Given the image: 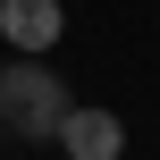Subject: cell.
I'll return each mask as SVG.
<instances>
[{"label": "cell", "mask_w": 160, "mask_h": 160, "mask_svg": "<svg viewBox=\"0 0 160 160\" xmlns=\"http://www.w3.org/2000/svg\"><path fill=\"white\" fill-rule=\"evenodd\" d=\"M68 84L42 68V59H8L0 68V127L8 135H25V143H51L59 127H68Z\"/></svg>", "instance_id": "obj_1"}, {"label": "cell", "mask_w": 160, "mask_h": 160, "mask_svg": "<svg viewBox=\"0 0 160 160\" xmlns=\"http://www.w3.org/2000/svg\"><path fill=\"white\" fill-rule=\"evenodd\" d=\"M59 152H68V160H118V152H127V118L101 110V101H76L68 127H59Z\"/></svg>", "instance_id": "obj_2"}, {"label": "cell", "mask_w": 160, "mask_h": 160, "mask_svg": "<svg viewBox=\"0 0 160 160\" xmlns=\"http://www.w3.org/2000/svg\"><path fill=\"white\" fill-rule=\"evenodd\" d=\"M0 34L17 42V59H42V51L68 34V8H59V0H0Z\"/></svg>", "instance_id": "obj_3"}, {"label": "cell", "mask_w": 160, "mask_h": 160, "mask_svg": "<svg viewBox=\"0 0 160 160\" xmlns=\"http://www.w3.org/2000/svg\"><path fill=\"white\" fill-rule=\"evenodd\" d=\"M0 135H8V127H0Z\"/></svg>", "instance_id": "obj_4"}]
</instances>
